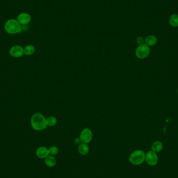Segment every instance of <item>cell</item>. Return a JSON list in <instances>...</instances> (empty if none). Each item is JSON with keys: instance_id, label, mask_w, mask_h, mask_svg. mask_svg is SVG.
I'll return each instance as SVG.
<instances>
[{"instance_id": "6da1fadb", "label": "cell", "mask_w": 178, "mask_h": 178, "mask_svg": "<svg viewBox=\"0 0 178 178\" xmlns=\"http://www.w3.org/2000/svg\"><path fill=\"white\" fill-rule=\"evenodd\" d=\"M31 125L36 131H42L47 128V118L40 113H36L31 118Z\"/></svg>"}, {"instance_id": "7a4b0ae2", "label": "cell", "mask_w": 178, "mask_h": 178, "mask_svg": "<svg viewBox=\"0 0 178 178\" xmlns=\"http://www.w3.org/2000/svg\"><path fill=\"white\" fill-rule=\"evenodd\" d=\"M4 28L8 34H14L20 32L21 27L18 21L15 19H9L6 22Z\"/></svg>"}, {"instance_id": "3957f363", "label": "cell", "mask_w": 178, "mask_h": 178, "mask_svg": "<svg viewBox=\"0 0 178 178\" xmlns=\"http://www.w3.org/2000/svg\"><path fill=\"white\" fill-rule=\"evenodd\" d=\"M129 159L130 162L133 165H141L145 160V154L142 150H136L130 155Z\"/></svg>"}, {"instance_id": "277c9868", "label": "cell", "mask_w": 178, "mask_h": 178, "mask_svg": "<svg viewBox=\"0 0 178 178\" xmlns=\"http://www.w3.org/2000/svg\"><path fill=\"white\" fill-rule=\"evenodd\" d=\"M150 49L148 46L143 44L138 47L135 51V55L140 59H144L147 57L150 54Z\"/></svg>"}, {"instance_id": "5b68a950", "label": "cell", "mask_w": 178, "mask_h": 178, "mask_svg": "<svg viewBox=\"0 0 178 178\" xmlns=\"http://www.w3.org/2000/svg\"><path fill=\"white\" fill-rule=\"evenodd\" d=\"M79 138L82 143L88 144L91 142V141L93 139V133L92 130L88 128H84L81 132Z\"/></svg>"}, {"instance_id": "8992f818", "label": "cell", "mask_w": 178, "mask_h": 178, "mask_svg": "<svg viewBox=\"0 0 178 178\" xmlns=\"http://www.w3.org/2000/svg\"><path fill=\"white\" fill-rule=\"evenodd\" d=\"M145 160L146 161V163L150 166H155L157 163L158 160L157 155L156 153V152L153 150H150L145 155Z\"/></svg>"}, {"instance_id": "52a82bcc", "label": "cell", "mask_w": 178, "mask_h": 178, "mask_svg": "<svg viewBox=\"0 0 178 178\" xmlns=\"http://www.w3.org/2000/svg\"><path fill=\"white\" fill-rule=\"evenodd\" d=\"M9 54L12 57L15 58L22 57L24 54V48L20 45H14L10 49Z\"/></svg>"}, {"instance_id": "ba28073f", "label": "cell", "mask_w": 178, "mask_h": 178, "mask_svg": "<svg viewBox=\"0 0 178 178\" xmlns=\"http://www.w3.org/2000/svg\"><path fill=\"white\" fill-rule=\"evenodd\" d=\"M31 19V16L29 14L22 13L18 16L17 21L20 24L24 25L30 23Z\"/></svg>"}, {"instance_id": "9c48e42d", "label": "cell", "mask_w": 178, "mask_h": 178, "mask_svg": "<svg viewBox=\"0 0 178 178\" xmlns=\"http://www.w3.org/2000/svg\"><path fill=\"white\" fill-rule=\"evenodd\" d=\"M36 155L40 159H45V158L50 155L49 149L44 146H41L37 150Z\"/></svg>"}, {"instance_id": "30bf717a", "label": "cell", "mask_w": 178, "mask_h": 178, "mask_svg": "<svg viewBox=\"0 0 178 178\" xmlns=\"http://www.w3.org/2000/svg\"><path fill=\"white\" fill-rule=\"evenodd\" d=\"M78 152L82 155H86L89 152V146L88 144L81 143L78 145Z\"/></svg>"}, {"instance_id": "8fae6325", "label": "cell", "mask_w": 178, "mask_h": 178, "mask_svg": "<svg viewBox=\"0 0 178 178\" xmlns=\"http://www.w3.org/2000/svg\"><path fill=\"white\" fill-rule=\"evenodd\" d=\"M145 44L148 46H154L157 42V39L154 36H147L144 40Z\"/></svg>"}, {"instance_id": "7c38bea8", "label": "cell", "mask_w": 178, "mask_h": 178, "mask_svg": "<svg viewBox=\"0 0 178 178\" xmlns=\"http://www.w3.org/2000/svg\"><path fill=\"white\" fill-rule=\"evenodd\" d=\"M45 163L47 167H54L56 163V160L53 156L49 155L45 158Z\"/></svg>"}, {"instance_id": "4fadbf2b", "label": "cell", "mask_w": 178, "mask_h": 178, "mask_svg": "<svg viewBox=\"0 0 178 178\" xmlns=\"http://www.w3.org/2000/svg\"><path fill=\"white\" fill-rule=\"evenodd\" d=\"M163 148V144L160 141H155L152 145V150L155 152H159Z\"/></svg>"}, {"instance_id": "5bb4252c", "label": "cell", "mask_w": 178, "mask_h": 178, "mask_svg": "<svg viewBox=\"0 0 178 178\" xmlns=\"http://www.w3.org/2000/svg\"><path fill=\"white\" fill-rule=\"evenodd\" d=\"M57 124V119L55 117L51 116L47 118V126L50 127H52L56 126Z\"/></svg>"}, {"instance_id": "9a60e30c", "label": "cell", "mask_w": 178, "mask_h": 178, "mask_svg": "<svg viewBox=\"0 0 178 178\" xmlns=\"http://www.w3.org/2000/svg\"><path fill=\"white\" fill-rule=\"evenodd\" d=\"M169 24L173 27H178V15L173 14L169 18Z\"/></svg>"}, {"instance_id": "2e32d148", "label": "cell", "mask_w": 178, "mask_h": 178, "mask_svg": "<svg viewBox=\"0 0 178 178\" xmlns=\"http://www.w3.org/2000/svg\"><path fill=\"white\" fill-rule=\"evenodd\" d=\"M24 54L30 56L34 54V53L35 52V48L33 45H28L25 47L24 49Z\"/></svg>"}, {"instance_id": "e0dca14e", "label": "cell", "mask_w": 178, "mask_h": 178, "mask_svg": "<svg viewBox=\"0 0 178 178\" xmlns=\"http://www.w3.org/2000/svg\"><path fill=\"white\" fill-rule=\"evenodd\" d=\"M49 154L50 155H56L59 152V149L56 146H52L50 147L49 149Z\"/></svg>"}, {"instance_id": "ac0fdd59", "label": "cell", "mask_w": 178, "mask_h": 178, "mask_svg": "<svg viewBox=\"0 0 178 178\" xmlns=\"http://www.w3.org/2000/svg\"><path fill=\"white\" fill-rule=\"evenodd\" d=\"M137 42L139 45H142L143 44H144V40L141 37H139L137 39Z\"/></svg>"}, {"instance_id": "d6986e66", "label": "cell", "mask_w": 178, "mask_h": 178, "mask_svg": "<svg viewBox=\"0 0 178 178\" xmlns=\"http://www.w3.org/2000/svg\"><path fill=\"white\" fill-rule=\"evenodd\" d=\"M74 143H75V144L78 145L80 144L81 143H82L81 141L80 138H77L75 139L74 140Z\"/></svg>"}, {"instance_id": "ffe728a7", "label": "cell", "mask_w": 178, "mask_h": 178, "mask_svg": "<svg viewBox=\"0 0 178 178\" xmlns=\"http://www.w3.org/2000/svg\"></svg>"}]
</instances>
